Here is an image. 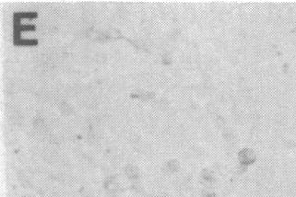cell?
Returning <instances> with one entry per match:
<instances>
[{
    "label": "cell",
    "mask_w": 296,
    "mask_h": 197,
    "mask_svg": "<svg viewBox=\"0 0 296 197\" xmlns=\"http://www.w3.org/2000/svg\"><path fill=\"white\" fill-rule=\"evenodd\" d=\"M240 159L244 164H250L255 159L254 152L250 149H244L240 153Z\"/></svg>",
    "instance_id": "1"
}]
</instances>
